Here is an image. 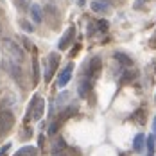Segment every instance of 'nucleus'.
<instances>
[{
	"label": "nucleus",
	"instance_id": "1",
	"mask_svg": "<svg viewBox=\"0 0 156 156\" xmlns=\"http://www.w3.org/2000/svg\"><path fill=\"white\" fill-rule=\"evenodd\" d=\"M43 111H45V99L40 97V95H34L29 104V109H27V117H25V122L29 120H40L43 117Z\"/></svg>",
	"mask_w": 156,
	"mask_h": 156
},
{
	"label": "nucleus",
	"instance_id": "2",
	"mask_svg": "<svg viewBox=\"0 0 156 156\" xmlns=\"http://www.w3.org/2000/svg\"><path fill=\"white\" fill-rule=\"evenodd\" d=\"M2 47L5 48V52L11 56V59L16 63H22L25 59V50L18 45V41L11 40V38H4L2 40Z\"/></svg>",
	"mask_w": 156,
	"mask_h": 156
},
{
	"label": "nucleus",
	"instance_id": "3",
	"mask_svg": "<svg viewBox=\"0 0 156 156\" xmlns=\"http://www.w3.org/2000/svg\"><path fill=\"white\" fill-rule=\"evenodd\" d=\"M58 66H59V54L52 52V54L48 56V59H47L45 74H43V79H45V83H50V81H52V77L56 76V70H58Z\"/></svg>",
	"mask_w": 156,
	"mask_h": 156
},
{
	"label": "nucleus",
	"instance_id": "4",
	"mask_svg": "<svg viewBox=\"0 0 156 156\" xmlns=\"http://www.w3.org/2000/svg\"><path fill=\"white\" fill-rule=\"evenodd\" d=\"M15 126V115L9 109H0V135H5Z\"/></svg>",
	"mask_w": 156,
	"mask_h": 156
},
{
	"label": "nucleus",
	"instance_id": "5",
	"mask_svg": "<svg viewBox=\"0 0 156 156\" xmlns=\"http://www.w3.org/2000/svg\"><path fill=\"white\" fill-rule=\"evenodd\" d=\"M2 68L15 79V81L22 83V68H20V63L13 61V59H4V61H2Z\"/></svg>",
	"mask_w": 156,
	"mask_h": 156
},
{
	"label": "nucleus",
	"instance_id": "6",
	"mask_svg": "<svg viewBox=\"0 0 156 156\" xmlns=\"http://www.w3.org/2000/svg\"><path fill=\"white\" fill-rule=\"evenodd\" d=\"M72 72H74V65H72V63H68V65L61 70L59 77H58V88H65V86L68 84V81L72 79Z\"/></svg>",
	"mask_w": 156,
	"mask_h": 156
},
{
	"label": "nucleus",
	"instance_id": "7",
	"mask_svg": "<svg viewBox=\"0 0 156 156\" xmlns=\"http://www.w3.org/2000/svg\"><path fill=\"white\" fill-rule=\"evenodd\" d=\"M74 38H76V27H68L66 32L61 36V40H59V43H58V48H59V50L68 48L70 47V43L74 41Z\"/></svg>",
	"mask_w": 156,
	"mask_h": 156
},
{
	"label": "nucleus",
	"instance_id": "8",
	"mask_svg": "<svg viewBox=\"0 0 156 156\" xmlns=\"http://www.w3.org/2000/svg\"><path fill=\"white\" fill-rule=\"evenodd\" d=\"M101 68H102V61H101V58H92L90 63H88V70H86V76L90 79L97 77L99 74H101Z\"/></svg>",
	"mask_w": 156,
	"mask_h": 156
},
{
	"label": "nucleus",
	"instance_id": "9",
	"mask_svg": "<svg viewBox=\"0 0 156 156\" xmlns=\"http://www.w3.org/2000/svg\"><path fill=\"white\" fill-rule=\"evenodd\" d=\"M90 90H92V79L88 77V76H84V77L79 81V86H77V94L79 97H86V95L90 94Z\"/></svg>",
	"mask_w": 156,
	"mask_h": 156
},
{
	"label": "nucleus",
	"instance_id": "10",
	"mask_svg": "<svg viewBox=\"0 0 156 156\" xmlns=\"http://www.w3.org/2000/svg\"><path fill=\"white\" fill-rule=\"evenodd\" d=\"M27 11H29V15H31L34 23H41V22H43V9H41L38 4H31Z\"/></svg>",
	"mask_w": 156,
	"mask_h": 156
},
{
	"label": "nucleus",
	"instance_id": "11",
	"mask_svg": "<svg viewBox=\"0 0 156 156\" xmlns=\"http://www.w3.org/2000/svg\"><path fill=\"white\" fill-rule=\"evenodd\" d=\"M133 149H135L136 153H142V151L145 149V135H144V133H138V135L135 136V140H133Z\"/></svg>",
	"mask_w": 156,
	"mask_h": 156
},
{
	"label": "nucleus",
	"instance_id": "12",
	"mask_svg": "<svg viewBox=\"0 0 156 156\" xmlns=\"http://www.w3.org/2000/svg\"><path fill=\"white\" fill-rule=\"evenodd\" d=\"M38 153V147H34V145H23L22 149H18L15 153V156H34Z\"/></svg>",
	"mask_w": 156,
	"mask_h": 156
},
{
	"label": "nucleus",
	"instance_id": "13",
	"mask_svg": "<svg viewBox=\"0 0 156 156\" xmlns=\"http://www.w3.org/2000/svg\"><path fill=\"white\" fill-rule=\"evenodd\" d=\"M115 59L120 63L122 66H133V59L127 54H124V52H115Z\"/></svg>",
	"mask_w": 156,
	"mask_h": 156
},
{
	"label": "nucleus",
	"instance_id": "14",
	"mask_svg": "<svg viewBox=\"0 0 156 156\" xmlns=\"http://www.w3.org/2000/svg\"><path fill=\"white\" fill-rule=\"evenodd\" d=\"M90 7H92V11H95V13H104V11H108V4L102 2V0H94V2L90 4Z\"/></svg>",
	"mask_w": 156,
	"mask_h": 156
},
{
	"label": "nucleus",
	"instance_id": "15",
	"mask_svg": "<svg viewBox=\"0 0 156 156\" xmlns=\"http://www.w3.org/2000/svg\"><path fill=\"white\" fill-rule=\"evenodd\" d=\"M40 79V65H38V59L34 58L32 59V84H36Z\"/></svg>",
	"mask_w": 156,
	"mask_h": 156
},
{
	"label": "nucleus",
	"instance_id": "16",
	"mask_svg": "<svg viewBox=\"0 0 156 156\" xmlns=\"http://www.w3.org/2000/svg\"><path fill=\"white\" fill-rule=\"evenodd\" d=\"M145 145H147V156H154V145H156V140L153 138V135L145 140Z\"/></svg>",
	"mask_w": 156,
	"mask_h": 156
},
{
	"label": "nucleus",
	"instance_id": "17",
	"mask_svg": "<svg viewBox=\"0 0 156 156\" xmlns=\"http://www.w3.org/2000/svg\"><path fill=\"white\" fill-rule=\"evenodd\" d=\"M63 149H66V142L63 140V138H58L56 144H54V147H52V153H54V154H58V153L63 151Z\"/></svg>",
	"mask_w": 156,
	"mask_h": 156
},
{
	"label": "nucleus",
	"instance_id": "18",
	"mask_svg": "<svg viewBox=\"0 0 156 156\" xmlns=\"http://www.w3.org/2000/svg\"><path fill=\"white\" fill-rule=\"evenodd\" d=\"M135 79H136V72H135V70H127V72H124V76H122L120 81L126 84V83H131V81H135Z\"/></svg>",
	"mask_w": 156,
	"mask_h": 156
},
{
	"label": "nucleus",
	"instance_id": "19",
	"mask_svg": "<svg viewBox=\"0 0 156 156\" xmlns=\"http://www.w3.org/2000/svg\"><path fill=\"white\" fill-rule=\"evenodd\" d=\"M133 119H135V120H136L138 124H144V122H145V109H144V108L138 109V111H136V113L133 115Z\"/></svg>",
	"mask_w": 156,
	"mask_h": 156
},
{
	"label": "nucleus",
	"instance_id": "20",
	"mask_svg": "<svg viewBox=\"0 0 156 156\" xmlns=\"http://www.w3.org/2000/svg\"><path fill=\"white\" fill-rule=\"evenodd\" d=\"M18 40H20V41H22V43L25 45V48H27V50H31V52H36V45H34V43H31V41H29V40H27L25 36H20Z\"/></svg>",
	"mask_w": 156,
	"mask_h": 156
},
{
	"label": "nucleus",
	"instance_id": "21",
	"mask_svg": "<svg viewBox=\"0 0 156 156\" xmlns=\"http://www.w3.org/2000/svg\"><path fill=\"white\" fill-rule=\"evenodd\" d=\"M16 7H20L22 11H27L29 9V5H31V0H15Z\"/></svg>",
	"mask_w": 156,
	"mask_h": 156
},
{
	"label": "nucleus",
	"instance_id": "22",
	"mask_svg": "<svg viewBox=\"0 0 156 156\" xmlns=\"http://www.w3.org/2000/svg\"><path fill=\"white\" fill-rule=\"evenodd\" d=\"M20 25H22V29H23L25 32H34V25H32V22L22 20V22H20Z\"/></svg>",
	"mask_w": 156,
	"mask_h": 156
},
{
	"label": "nucleus",
	"instance_id": "23",
	"mask_svg": "<svg viewBox=\"0 0 156 156\" xmlns=\"http://www.w3.org/2000/svg\"><path fill=\"white\" fill-rule=\"evenodd\" d=\"M97 29L101 32H106L108 31V22H106V20H99V22H97Z\"/></svg>",
	"mask_w": 156,
	"mask_h": 156
},
{
	"label": "nucleus",
	"instance_id": "24",
	"mask_svg": "<svg viewBox=\"0 0 156 156\" xmlns=\"http://www.w3.org/2000/svg\"><path fill=\"white\" fill-rule=\"evenodd\" d=\"M11 151V144L7 142V144H4L2 147H0V156H7V153Z\"/></svg>",
	"mask_w": 156,
	"mask_h": 156
},
{
	"label": "nucleus",
	"instance_id": "25",
	"mask_svg": "<svg viewBox=\"0 0 156 156\" xmlns=\"http://www.w3.org/2000/svg\"><path fill=\"white\" fill-rule=\"evenodd\" d=\"M45 13H48V15H56V5H54V4H47V5H45Z\"/></svg>",
	"mask_w": 156,
	"mask_h": 156
},
{
	"label": "nucleus",
	"instance_id": "26",
	"mask_svg": "<svg viewBox=\"0 0 156 156\" xmlns=\"http://www.w3.org/2000/svg\"><path fill=\"white\" fill-rule=\"evenodd\" d=\"M153 138L156 140V117L153 119Z\"/></svg>",
	"mask_w": 156,
	"mask_h": 156
},
{
	"label": "nucleus",
	"instance_id": "27",
	"mask_svg": "<svg viewBox=\"0 0 156 156\" xmlns=\"http://www.w3.org/2000/svg\"><path fill=\"white\" fill-rule=\"evenodd\" d=\"M77 4H79V5H84V4H86V0H77Z\"/></svg>",
	"mask_w": 156,
	"mask_h": 156
},
{
	"label": "nucleus",
	"instance_id": "28",
	"mask_svg": "<svg viewBox=\"0 0 156 156\" xmlns=\"http://www.w3.org/2000/svg\"><path fill=\"white\" fill-rule=\"evenodd\" d=\"M142 2H149V0H142Z\"/></svg>",
	"mask_w": 156,
	"mask_h": 156
},
{
	"label": "nucleus",
	"instance_id": "29",
	"mask_svg": "<svg viewBox=\"0 0 156 156\" xmlns=\"http://www.w3.org/2000/svg\"><path fill=\"white\" fill-rule=\"evenodd\" d=\"M0 29H2V27H0Z\"/></svg>",
	"mask_w": 156,
	"mask_h": 156
}]
</instances>
